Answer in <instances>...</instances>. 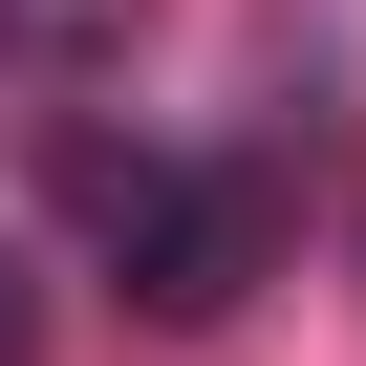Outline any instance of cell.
Returning a JSON list of instances; mask_svg holds the SVG:
<instances>
[{"mask_svg":"<svg viewBox=\"0 0 366 366\" xmlns=\"http://www.w3.org/2000/svg\"><path fill=\"white\" fill-rule=\"evenodd\" d=\"M151 44V0H0V86H108Z\"/></svg>","mask_w":366,"mask_h":366,"instance_id":"cell-2","label":"cell"},{"mask_svg":"<svg viewBox=\"0 0 366 366\" xmlns=\"http://www.w3.org/2000/svg\"><path fill=\"white\" fill-rule=\"evenodd\" d=\"M86 216H108V259H129V302H151V323H237V302H259V259H280V194H259V172L86 151Z\"/></svg>","mask_w":366,"mask_h":366,"instance_id":"cell-1","label":"cell"},{"mask_svg":"<svg viewBox=\"0 0 366 366\" xmlns=\"http://www.w3.org/2000/svg\"><path fill=\"white\" fill-rule=\"evenodd\" d=\"M345 259H366V237H345Z\"/></svg>","mask_w":366,"mask_h":366,"instance_id":"cell-4","label":"cell"},{"mask_svg":"<svg viewBox=\"0 0 366 366\" xmlns=\"http://www.w3.org/2000/svg\"><path fill=\"white\" fill-rule=\"evenodd\" d=\"M0 366H44V259L0 237Z\"/></svg>","mask_w":366,"mask_h":366,"instance_id":"cell-3","label":"cell"}]
</instances>
